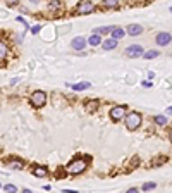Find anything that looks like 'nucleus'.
<instances>
[{
	"label": "nucleus",
	"instance_id": "20",
	"mask_svg": "<svg viewBox=\"0 0 172 193\" xmlns=\"http://www.w3.org/2000/svg\"><path fill=\"white\" fill-rule=\"evenodd\" d=\"M153 121H155L157 126H165V124H167V117H165V116H155Z\"/></svg>",
	"mask_w": 172,
	"mask_h": 193
},
{
	"label": "nucleus",
	"instance_id": "31",
	"mask_svg": "<svg viewBox=\"0 0 172 193\" xmlns=\"http://www.w3.org/2000/svg\"><path fill=\"white\" fill-rule=\"evenodd\" d=\"M29 2H31V4H38L40 0H29Z\"/></svg>",
	"mask_w": 172,
	"mask_h": 193
},
{
	"label": "nucleus",
	"instance_id": "3",
	"mask_svg": "<svg viewBox=\"0 0 172 193\" xmlns=\"http://www.w3.org/2000/svg\"><path fill=\"white\" fill-rule=\"evenodd\" d=\"M29 104L34 107V109H41L47 104V93L41 92V90H36L29 95Z\"/></svg>",
	"mask_w": 172,
	"mask_h": 193
},
{
	"label": "nucleus",
	"instance_id": "28",
	"mask_svg": "<svg viewBox=\"0 0 172 193\" xmlns=\"http://www.w3.org/2000/svg\"><path fill=\"white\" fill-rule=\"evenodd\" d=\"M127 193H138V188H129Z\"/></svg>",
	"mask_w": 172,
	"mask_h": 193
},
{
	"label": "nucleus",
	"instance_id": "2",
	"mask_svg": "<svg viewBox=\"0 0 172 193\" xmlns=\"http://www.w3.org/2000/svg\"><path fill=\"white\" fill-rule=\"evenodd\" d=\"M88 167V157H79V159H74L72 162L67 166V172L72 176H77V174H83Z\"/></svg>",
	"mask_w": 172,
	"mask_h": 193
},
{
	"label": "nucleus",
	"instance_id": "4",
	"mask_svg": "<svg viewBox=\"0 0 172 193\" xmlns=\"http://www.w3.org/2000/svg\"><path fill=\"white\" fill-rule=\"evenodd\" d=\"M126 114H127V107L126 105H115V107L110 109L108 117H110V121H114V123H119V121H124Z\"/></svg>",
	"mask_w": 172,
	"mask_h": 193
},
{
	"label": "nucleus",
	"instance_id": "25",
	"mask_svg": "<svg viewBox=\"0 0 172 193\" xmlns=\"http://www.w3.org/2000/svg\"><path fill=\"white\" fill-rule=\"evenodd\" d=\"M40 30H41V26H40V24H36V26L31 28V33H33V35H36V33H40Z\"/></svg>",
	"mask_w": 172,
	"mask_h": 193
},
{
	"label": "nucleus",
	"instance_id": "5",
	"mask_svg": "<svg viewBox=\"0 0 172 193\" xmlns=\"http://www.w3.org/2000/svg\"><path fill=\"white\" fill-rule=\"evenodd\" d=\"M96 10V5L91 2V0H81L79 4L76 5V12L81 14V16H86V14H93Z\"/></svg>",
	"mask_w": 172,
	"mask_h": 193
},
{
	"label": "nucleus",
	"instance_id": "9",
	"mask_svg": "<svg viewBox=\"0 0 172 193\" xmlns=\"http://www.w3.org/2000/svg\"><path fill=\"white\" fill-rule=\"evenodd\" d=\"M64 9V2L62 0H48V10L50 12H59Z\"/></svg>",
	"mask_w": 172,
	"mask_h": 193
},
{
	"label": "nucleus",
	"instance_id": "29",
	"mask_svg": "<svg viewBox=\"0 0 172 193\" xmlns=\"http://www.w3.org/2000/svg\"><path fill=\"white\" fill-rule=\"evenodd\" d=\"M167 114H172V105H170V107H167Z\"/></svg>",
	"mask_w": 172,
	"mask_h": 193
},
{
	"label": "nucleus",
	"instance_id": "7",
	"mask_svg": "<svg viewBox=\"0 0 172 193\" xmlns=\"http://www.w3.org/2000/svg\"><path fill=\"white\" fill-rule=\"evenodd\" d=\"M124 53L131 59H136V57H143L145 50H143V47H139V45H131V47H127L124 50Z\"/></svg>",
	"mask_w": 172,
	"mask_h": 193
},
{
	"label": "nucleus",
	"instance_id": "11",
	"mask_svg": "<svg viewBox=\"0 0 172 193\" xmlns=\"http://www.w3.org/2000/svg\"><path fill=\"white\" fill-rule=\"evenodd\" d=\"M31 172H33L34 178H47L48 176V169L47 167H43V166H36L31 169Z\"/></svg>",
	"mask_w": 172,
	"mask_h": 193
},
{
	"label": "nucleus",
	"instance_id": "33",
	"mask_svg": "<svg viewBox=\"0 0 172 193\" xmlns=\"http://www.w3.org/2000/svg\"><path fill=\"white\" fill-rule=\"evenodd\" d=\"M0 188H2V184H0Z\"/></svg>",
	"mask_w": 172,
	"mask_h": 193
},
{
	"label": "nucleus",
	"instance_id": "13",
	"mask_svg": "<svg viewBox=\"0 0 172 193\" xmlns=\"http://www.w3.org/2000/svg\"><path fill=\"white\" fill-rule=\"evenodd\" d=\"M110 35H112V38H115V40H122L126 35V30H122L120 26H114V30L110 31Z\"/></svg>",
	"mask_w": 172,
	"mask_h": 193
},
{
	"label": "nucleus",
	"instance_id": "23",
	"mask_svg": "<svg viewBox=\"0 0 172 193\" xmlns=\"http://www.w3.org/2000/svg\"><path fill=\"white\" fill-rule=\"evenodd\" d=\"M153 188H157L155 183H145L143 184V191H148V190H153Z\"/></svg>",
	"mask_w": 172,
	"mask_h": 193
},
{
	"label": "nucleus",
	"instance_id": "30",
	"mask_svg": "<svg viewBox=\"0 0 172 193\" xmlns=\"http://www.w3.org/2000/svg\"><path fill=\"white\" fill-rule=\"evenodd\" d=\"M169 140L172 141V129H170V131H169Z\"/></svg>",
	"mask_w": 172,
	"mask_h": 193
},
{
	"label": "nucleus",
	"instance_id": "1",
	"mask_svg": "<svg viewBox=\"0 0 172 193\" xmlns=\"http://www.w3.org/2000/svg\"><path fill=\"white\" fill-rule=\"evenodd\" d=\"M124 123H126V128H127L129 131H136L143 123V116L139 112H136V110H131V112L126 114Z\"/></svg>",
	"mask_w": 172,
	"mask_h": 193
},
{
	"label": "nucleus",
	"instance_id": "22",
	"mask_svg": "<svg viewBox=\"0 0 172 193\" xmlns=\"http://www.w3.org/2000/svg\"><path fill=\"white\" fill-rule=\"evenodd\" d=\"M86 107L91 109V110H95L96 107H98V102H96V100H88V102H86Z\"/></svg>",
	"mask_w": 172,
	"mask_h": 193
},
{
	"label": "nucleus",
	"instance_id": "16",
	"mask_svg": "<svg viewBox=\"0 0 172 193\" xmlns=\"http://www.w3.org/2000/svg\"><path fill=\"white\" fill-rule=\"evenodd\" d=\"M90 86H91V83H90V81H84V83L72 85V90H76V92H83V90H88Z\"/></svg>",
	"mask_w": 172,
	"mask_h": 193
},
{
	"label": "nucleus",
	"instance_id": "24",
	"mask_svg": "<svg viewBox=\"0 0 172 193\" xmlns=\"http://www.w3.org/2000/svg\"><path fill=\"white\" fill-rule=\"evenodd\" d=\"M19 2H21V0H5L7 7H16V5H19Z\"/></svg>",
	"mask_w": 172,
	"mask_h": 193
},
{
	"label": "nucleus",
	"instance_id": "32",
	"mask_svg": "<svg viewBox=\"0 0 172 193\" xmlns=\"http://www.w3.org/2000/svg\"><path fill=\"white\" fill-rule=\"evenodd\" d=\"M170 12H172V7H170Z\"/></svg>",
	"mask_w": 172,
	"mask_h": 193
},
{
	"label": "nucleus",
	"instance_id": "12",
	"mask_svg": "<svg viewBox=\"0 0 172 193\" xmlns=\"http://www.w3.org/2000/svg\"><path fill=\"white\" fill-rule=\"evenodd\" d=\"M117 45H119V40H115V38H108V40H103L102 41L103 50H114V48H117Z\"/></svg>",
	"mask_w": 172,
	"mask_h": 193
},
{
	"label": "nucleus",
	"instance_id": "18",
	"mask_svg": "<svg viewBox=\"0 0 172 193\" xmlns=\"http://www.w3.org/2000/svg\"><path fill=\"white\" fill-rule=\"evenodd\" d=\"M143 57H145L146 61L157 59V57H158V50H148V52H145V53H143Z\"/></svg>",
	"mask_w": 172,
	"mask_h": 193
},
{
	"label": "nucleus",
	"instance_id": "10",
	"mask_svg": "<svg viewBox=\"0 0 172 193\" xmlns=\"http://www.w3.org/2000/svg\"><path fill=\"white\" fill-rule=\"evenodd\" d=\"M126 33H127L129 36H138L143 33V26H139V24H129L127 28H126Z\"/></svg>",
	"mask_w": 172,
	"mask_h": 193
},
{
	"label": "nucleus",
	"instance_id": "19",
	"mask_svg": "<svg viewBox=\"0 0 172 193\" xmlns=\"http://www.w3.org/2000/svg\"><path fill=\"white\" fill-rule=\"evenodd\" d=\"M7 55H9V47L0 40V59H5Z\"/></svg>",
	"mask_w": 172,
	"mask_h": 193
},
{
	"label": "nucleus",
	"instance_id": "8",
	"mask_svg": "<svg viewBox=\"0 0 172 193\" xmlns=\"http://www.w3.org/2000/svg\"><path fill=\"white\" fill-rule=\"evenodd\" d=\"M86 43H88V40L83 38V36H76V38L71 41V47L74 48V50H83V48L86 47Z\"/></svg>",
	"mask_w": 172,
	"mask_h": 193
},
{
	"label": "nucleus",
	"instance_id": "26",
	"mask_svg": "<svg viewBox=\"0 0 172 193\" xmlns=\"http://www.w3.org/2000/svg\"><path fill=\"white\" fill-rule=\"evenodd\" d=\"M17 21L21 22V24H24V26H26V28H29V26H28V22H26V21H24V18H21V16H17Z\"/></svg>",
	"mask_w": 172,
	"mask_h": 193
},
{
	"label": "nucleus",
	"instance_id": "17",
	"mask_svg": "<svg viewBox=\"0 0 172 193\" xmlns=\"http://www.w3.org/2000/svg\"><path fill=\"white\" fill-rule=\"evenodd\" d=\"M112 30H114V26H102V28H96L95 33H98V35H110Z\"/></svg>",
	"mask_w": 172,
	"mask_h": 193
},
{
	"label": "nucleus",
	"instance_id": "14",
	"mask_svg": "<svg viewBox=\"0 0 172 193\" xmlns=\"http://www.w3.org/2000/svg\"><path fill=\"white\" fill-rule=\"evenodd\" d=\"M103 9H117L119 7V0H102Z\"/></svg>",
	"mask_w": 172,
	"mask_h": 193
},
{
	"label": "nucleus",
	"instance_id": "21",
	"mask_svg": "<svg viewBox=\"0 0 172 193\" xmlns=\"http://www.w3.org/2000/svg\"><path fill=\"white\" fill-rule=\"evenodd\" d=\"M2 188H4L5 191H9V193H16V191H17V186H16V184H5V186H2Z\"/></svg>",
	"mask_w": 172,
	"mask_h": 193
},
{
	"label": "nucleus",
	"instance_id": "15",
	"mask_svg": "<svg viewBox=\"0 0 172 193\" xmlns=\"http://www.w3.org/2000/svg\"><path fill=\"white\" fill-rule=\"evenodd\" d=\"M88 43H90L91 47H98V45H102V36H100L98 33H95V35H91L90 38H88Z\"/></svg>",
	"mask_w": 172,
	"mask_h": 193
},
{
	"label": "nucleus",
	"instance_id": "6",
	"mask_svg": "<svg viewBox=\"0 0 172 193\" xmlns=\"http://www.w3.org/2000/svg\"><path fill=\"white\" fill-rule=\"evenodd\" d=\"M155 41H157L158 47H167L172 41V35L167 33V31H160V33H157V36H155Z\"/></svg>",
	"mask_w": 172,
	"mask_h": 193
},
{
	"label": "nucleus",
	"instance_id": "27",
	"mask_svg": "<svg viewBox=\"0 0 172 193\" xmlns=\"http://www.w3.org/2000/svg\"><path fill=\"white\" fill-rule=\"evenodd\" d=\"M143 86H146V88H150V86H151V83H150V81H143Z\"/></svg>",
	"mask_w": 172,
	"mask_h": 193
}]
</instances>
